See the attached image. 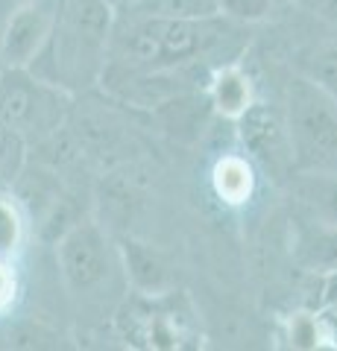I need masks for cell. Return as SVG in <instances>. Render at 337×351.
Returning a JSON list of instances; mask_svg holds the SVG:
<instances>
[{
	"instance_id": "cell-5",
	"label": "cell",
	"mask_w": 337,
	"mask_h": 351,
	"mask_svg": "<svg viewBox=\"0 0 337 351\" xmlns=\"http://www.w3.org/2000/svg\"><path fill=\"white\" fill-rule=\"evenodd\" d=\"M73 94L36 76L30 68H0V120L27 149L53 138L65 126Z\"/></svg>"
},
{
	"instance_id": "cell-15",
	"label": "cell",
	"mask_w": 337,
	"mask_h": 351,
	"mask_svg": "<svg viewBox=\"0 0 337 351\" xmlns=\"http://www.w3.org/2000/svg\"><path fill=\"white\" fill-rule=\"evenodd\" d=\"M302 73L337 97V41H325L320 47H314L305 56Z\"/></svg>"
},
{
	"instance_id": "cell-12",
	"label": "cell",
	"mask_w": 337,
	"mask_h": 351,
	"mask_svg": "<svg viewBox=\"0 0 337 351\" xmlns=\"http://www.w3.org/2000/svg\"><path fill=\"white\" fill-rule=\"evenodd\" d=\"M30 237V223L21 202L15 199L6 184H0V258H18L21 249L27 246Z\"/></svg>"
},
{
	"instance_id": "cell-7",
	"label": "cell",
	"mask_w": 337,
	"mask_h": 351,
	"mask_svg": "<svg viewBox=\"0 0 337 351\" xmlns=\"http://www.w3.org/2000/svg\"><path fill=\"white\" fill-rule=\"evenodd\" d=\"M59 0H30L0 21V68H27L41 53Z\"/></svg>"
},
{
	"instance_id": "cell-3",
	"label": "cell",
	"mask_w": 337,
	"mask_h": 351,
	"mask_svg": "<svg viewBox=\"0 0 337 351\" xmlns=\"http://www.w3.org/2000/svg\"><path fill=\"white\" fill-rule=\"evenodd\" d=\"M53 246L62 287L77 304L94 307L103 304L108 293H117V281L124 278L117 240L94 217H80Z\"/></svg>"
},
{
	"instance_id": "cell-14",
	"label": "cell",
	"mask_w": 337,
	"mask_h": 351,
	"mask_svg": "<svg viewBox=\"0 0 337 351\" xmlns=\"http://www.w3.org/2000/svg\"><path fill=\"white\" fill-rule=\"evenodd\" d=\"M214 188L226 202H232V205L244 202L249 196V191H253V176H249L246 161L235 158V156L223 158L214 170Z\"/></svg>"
},
{
	"instance_id": "cell-19",
	"label": "cell",
	"mask_w": 337,
	"mask_h": 351,
	"mask_svg": "<svg viewBox=\"0 0 337 351\" xmlns=\"http://www.w3.org/2000/svg\"><path fill=\"white\" fill-rule=\"evenodd\" d=\"M302 6L308 9V12H314L320 21H325L329 27L337 29V0H299Z\"/></svg>"
},
{
	"instance_id": "cell-13",
	"label": "cell",
	"mask_w": 337,
	"mask_h": 351,
	"mask_svg": "<svg viewBox=\"0 0 337 351\" xmlns=\"http://www.w3.org/2000/svg\"><path fill=\"white\" fill-rule=\"evenodd\" d=\"M129 6L156 18H214L217 0H129Z\"/></svg>"
},
{
	"instance_id": "cell-21",
	"label": "cell",
	"mask_w": 337,
	"mask_h": 351,
	"mask_svg": "<svg viewBox=\"0 0 337 351\" xmlns=\"http://www.w3.org/2000/svg\"><path fill=\"white\" fill-rule=\"evenodd\" d=\"M323 311H325V313H329V316H332V319H337V302H332L329 307H323Z\"/></svg>"
},
{
	"instance_id": "cell-11",
	"label": "cell",
	"mask_w": 337,
	"mask_h": 351,
	"mask_svg": "<svg viewBox=\"0 0 337 351\" xmlns=\"http://www.w3.org/2000/svg\"><path fill=\"white\" fill-rule=\"evenodd\" d=\"M209 100L223 117L235 120L249 103H253V85H249V76L237 68L235 62L220 64V68L209 76Z\"/></svg>"
},
{
	"instance_id": "cell-20",
	"label": "cell",
	"mask_w": 337,
	"mask_h": 351,
	"mask_svg": "<svg viewBox=\"0 0 337 351\" xmlns=\"http://www.w3.org/2000/svg\"><path fill=\"white\" fill-rule=\"evenodd\" d=\"M24 3H30V0H0V21H3L12 9H18V6H24Z\"/></svg>"
},
{
	"instance_id": "cell-1",
	"label": "cell",
	"mask_w": 337,
	"mask_h": 351,
	"mask_svg": "<svg viewBox=\"0 0 337 351\" xmlns=\"http://www.w3.org/2000/svg\"><path fill=\"white\" fill-rule=\"evenodd\" d=\"M235 21L214 18H156L115 3V24L108 38V71L124 73H156L182 64L205 62L232 32ZM103 68V71H106Z\"/></svg>"
},
{
	"instance_id": "cell-6",
	"label": "cell",
	"mask_w": 337,
	"mask_h": 351,
	"mask_svg": "<svg viewBox=\"0 0 337 351\" xmlns=\"http://www.w3.org/2000/svg\"><path fill=\"white\" fill-rule=\"evenodd\" d=\"M237 138L244 149L258 161L264 173L273 176V182L285 184L290 179L293 167V147L285 123V112L267 106V103H249L241 114L235 117Z\"/></svg>"
},
{
	"instance_id": "cell-16",
	"label": "cell",
	"mask_w": 337,
	"mask_h": 351,
	"mask_svg": "<svg viewBox=\"0 0 337 351\" xmlns=\"http://www.w3.org/2000/svg\"><path fill=\"white\" fill-rule=\"evenodd\" d=\"M27 144L0 120V184H12L27 164Z\"/></svg>"
},
{
	"instance_id": "cell-4",
	"label": "cell",
	"mask_w": 337,
	"mask_h": 351,
	"mask_svg": "<svg viewBox=\"0 0 337 351\" xmlns=\"http://www.w3.org/2000/svg\"><path fill=\"white\" fill-rule=\"evenodd\" d=\"M285 123L297 170H337V97L297 73L288 82Z\"/></svg>"
},
{
	"instance_id": "cell-22",
	"label": "cell",
	"mask_w": 337,
	"mask_h": 351,
	"mask_svg": "<svg viewBox=\"0 0 337 351\" xmlns=\"http://www.w3.org/2000/svg\"><path fill=\"white\" fill-rule=\"evenodd\" d=\"M121 3H129V0H121Z\"/></svg>"
},
{
	"instance_id": "cell-9",
	"label": "cell",
	"mask_w": 337,
	"mask_h": 351,
	"mask_svg": "<svg viewBox=\"0 0 337 351\" xmlns=\"http://www.w3.org/2000/svg\"><path fill=\"white\" fill-rule=\"evenodd\" d=\"M117 255H121L124 278L126 287H132L135 293L144 295H165L170 287V267L161 258V252H156L150 243L138 237L124 234L117 240Z\"/></svg>"
},
{
	"instance_id": "cell-18",
	"label": "cell",
	"mask_w": 337,
	"mask_h": 351,
	"mask_svg": "<svg viewBox=\"0 0 337 351\" xmlns=\"http://www.w3.org/2000/svg\"><path fill=\"white\" fill-rule=\"evenodd\" d=\"M18 293H21V284H18L15 261L12 258H0V316H6L15 307Z\"/></svg>"
},
{
	"instance_id": "cell-8",
	"label": "cell",
	"mask_w": 337,
	"mask_h": 351,
	"mask_svg": "<svg viewBox=\"0 0 337 351\" xmlns=\"http://www.w3.org/2000/svg\"><path fill=\"white\" fill-rule=\"evenodd\" d=\"M290 258H293V267L308 272V276L323 278L334 272L337 269V226L299 214L293 219Z\"/></svg>"
},
{
	"instance_id": "cell-17",
	"label": "cell",
	"mask_w": 337,
	"mask_h": 351,
	"mask_svg": "<svg viewBox=\"0 0 337 351\" xmlns=\"http://www.w3.org/2000/svg\"><path fill=\"white\" fill-rule=\"evenodd\" d=\"M276 9V0H217V12L235 24H258Z\"/></svg>"
},
{
	"instance_id": "cell-10",
	"label": "cell",
	"mask_w": 337,
	"mask_h": 351,
	"mask_svg": "<svg viewBox=\"0 0 337 351\" xmlns=\"http://www.w3.org/2000/svg\"><path fill=\"white\" fill-rule=\"evenodd\" d=\"M285 188L302 217L337 226V170H293Z\"/></svg>"
},
{
	"instance_id": "cell-2",
	"label": "cell",
	"mask_w": 337,
	"mask_h": 351,
	"mask_svg": "<svg viewBox=\"0 0 337 351\" xmlns=\"http://www.w3.org/2000/svg\"><path fill=\"white\" fill-rule=\"evenodd\" d=\"M115 0H59L45 47L27 68L68 94L94 91L108 59Z\"/></svg>"
}]
</instances>
